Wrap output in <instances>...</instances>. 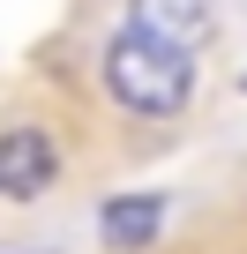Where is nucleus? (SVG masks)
<instances>
[{"mask_svg": "<svg viewBox=\"0 0 247 254\" xmlns=\"http://www.w3.org/2000/svg\"><path fill=\"white\" fill-rule=\"evenodd\" d=\"M158 224H165V194H112V202L97 209V232H105V247H120V254L150 247Z\"/></svg>", "mask_w": 247, "mask_h": 254, "instance_id": "nucleus-4", "label": "nucleus"}, {"mask_svg": "<svg viewBox=\"0 0 247 254\" xmlns=\"http://www.w3.org/2000/svg\"><path fill=\"white\" fill-rule=\"evenodd\" d=\"M187 60L195 53H172V45H158L143 30H120L105 45V90H112V105H128L135 120H172L187 105V90H195V67Z\"/></svg>", "mask_w": 247, "mask_h": 254, "instance_id": "nucleus-1", "label": "nucleus"}, {"mask_svg": "<svg viewBox=\"0 0 247 254\" xmlns=\"http://www.w3.org/2000/svg\"><path fill=\"white\" fill-rule=\"evenodd\" d=\"M128 30H143L172 53H195V45H210V0H128Z\"/></svg>", "mask_w": 247, "mask_h": 254, "instance_id": "nucleus-3", "label": "nucleus"}, {"mask_svg": "<svg viewBox=\"0 0 247 254\" xmlns=\"http://www.w3.org/2000/svg\"><path fill=\"white\" fill-rule=\"evenodd\" d=\"M53 180H60L53 135H45V127H8V135H0V194H8V202H38Z\"/></svg>", "mask_w": 247, "mask_h": 254, "instance_id": "nucleus-2", "label": "nucleus"}]
</instances>
